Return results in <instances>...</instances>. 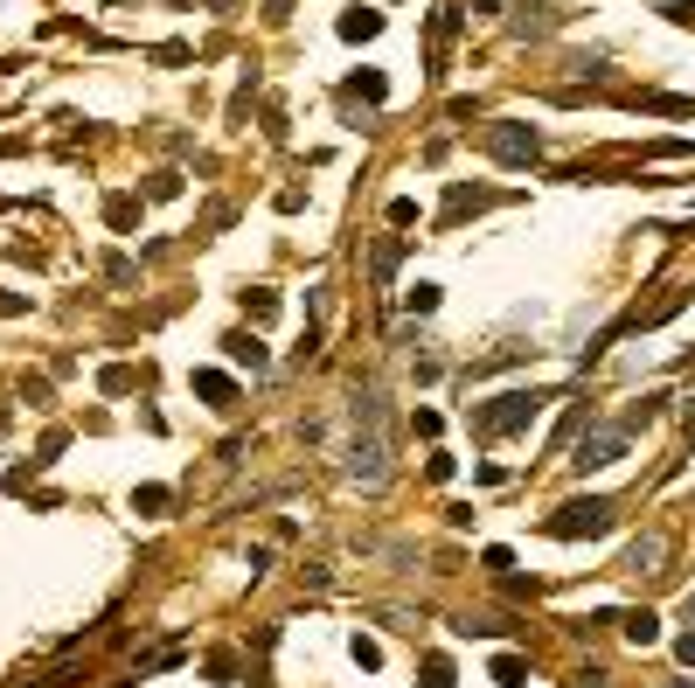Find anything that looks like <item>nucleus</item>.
Masks as SVG:
<instances>
[{"instance_id": "nucleus-13", "label": "nucleus", "mask_w": 695, "mask_h": 688, "mask_svg": "<svg viewBox=\"0 0 695 688\" xmlns=\"http://www.w3.org/2000/svg\"><path fill=\"white\" fill-rule=\"evenodd\" d=\"M223 348H230V355H237V362H251V369H265V348H258V341H251V334H230V341H223Z\"/></svg>"}, {"instance_id": "nucleus-15", "label": "nucleus", "mask_w": 695, "mask_h": 688, "mask_svg": "<svg viewBox=\"0 0 695 688\" xmlns=\"http://www.w3.org/2000/svg\"><path fill=\"white\" fill-rule=\"evenodd\" d=\"M167 501H174V494H167V487H139V494H133V508H146V515H160V508H167Z\"/></svg>"}, {"instance_id": "nucleus-9", "label": "nucleus", "mask_w": 695, "mask_h": 688, "mask_svg": "<svg viewBox=\"0 0 695 688\" xmlns=\"http://www.w3.org/2000/svg\"><path fill=\"white\" fill-rule=\"evenodd\" d=\"M341 35H348V42H369V35H383V14H376V7H348V14H341Z\"/></svg>"}, {"instance_id": "nucleus-8", "label": "nucleus", "mask_w": 695, "mask_h": 688, "mask_svg": "<svg viewBox=\"0 0 695 688\" xmlns=\"http://www.w3.org/2000/svg\"><path fill=\"white\" fill-rule=\"evenodd\" d=\"M515 28H522V35H550L556 7H550V0H522V7H515Z\"/></svg>"}, {"instance_id": "nucleus-7", "label": "nucleus", "mask_w": 695, "mask_h": 688, "mask_svg": "<svg viewBox=\"0 0 695 688\" xmlns=\"http://www.w3.org/2000/svg\"><path fill=\"white\" fill-rule=\"evenodd\" d=\"M195 397H209L216 411H230V404H237V383H230L223 369H195Z\"/></svg>"}, {"instance_id": "nucleus-3", "label": "nucleus", "mask_w": 695, "mask_h": 688, "mask_svg": "<svg viewBox=\"0 0 695 688\" xmlns=\"http://www.w3.org/2000/svg\"><path fill=\"white\" fill-rule=\"evenodd\" d=\"M543 404H550L543 390H501L494 404L473 411V431H480V438H515V431H529V424L543 417Z\"/></svg>"}, {"instance_id": "nucleus-2", "label": "nucleus", "mask_w": 695, "mask_h": 688, "mask_svg": "<svg viewBox=\"0 0 695 688\" xmlns=\"http://www.w3.org/2000/svg\"><path fill=\"white\" fill-rule=\"evenodd\" d=\"M619 522V501H605V494H584V501H563L550 522H543V536L556 543H591V536H605Z\"/></svg>"}, {"instance_id": "nucleus-18", "label": "nucleus", "mask_w": 695, "mask_h": 688, "mask_svg": "<svg viewBox=\"0 0 695 688\" xmlns=\"http://www.w3.org/2000/svg\"><path fill=\"white\" fill-rule=\"evenodd\" d=\"M397 258H404L397 244H383V251H376V278H383V285H390V272H397Z\"/></svg>"}, {"instance_id": "nucleus-1", "label": "nucleus", "mask_w": 695, "mask_h": 688, "mask_svg": "<svg viewBox=\"0 0 695 688\" xmlns=\"http://www.w3.org/2000/svg\"><path fill=\"white\" fill-rule=\"evenodd\" d=\"M348 473H355L362 487H376V480L390 473V445H383V397H376V390H362V397H355V452H348Z\"/></svg>"}, {"instance_id": "nucleus-10", "label": "nucleus", "mask_w": 695, "mask_h": 688, "mask_svg": "<svg viewBox=\"0 0 695 688\" xmlns=\"http://www.w3.org/2000/svg\"><path fill=\"white\" fill-rule=\"evenodd\" d=\"M619 633H626L633 647H654V640H661V619H654V612H626V619H619Z\"/></svg>"}, {"instance_id": "nucleus-12", "label": "nucleus", "mask_w": 695, "mask_h": 688, "mask_svg": "<svg viewBox=\"0 0 695 688\" xmlns=\"http://www.w3.org/2000/svg\"><path fill=\"white\" fill-rule=\"evenodd\" d=\"M494 682H501V688H522V682H529V661H522V654H501V661H494Z\"/></svg>"}, {"instance_id": "nucleus-21", "label": "nucleus", "mask_w": 695, "mask_h": 688, "mask_svg": "<svg viewBox=\"0 0 695 688\" xmlns=\"http://www.w3.org/2000/svg\"><path fill=\"white\" fill-rule=\"evenodd\" d=\"M682 612H689V626H695V591H689V605H682Z\"/></svg>"}, {"instance_id": "nucleus-14", "label": "nucleus", "mask_w": 695, "mask_h": 688, "mask_svg": "<svg viewBox=\"0 0 695 688\" xmlns=\"http://www.w3.org/2000/svg\"><path fill=\"white\" fill-rule=\"evenodd\" d=\"M424 688H452V661H445V654L424 661Z\"/></svg>"}, {"instance_id": "nucleus-4", "label": "nucleus", "mask_w": 695, "mask_h": 688, "mask_svg": "<svg viewBox=\"0 0 695 688\" xmlns=\"http://www.w3.org/2000/svg\"><path fill=\"white\" fill-rule=\"evenodd\" d=\"M626 445H633V431H626V424H584V438L570 445V466H577V473L619 466V459H626Z\"/></svg>"}, {"instance_id": "nucleus-16", "label": "nucleus", "mask_w": 695, "mask_h": 688, "mask_svg": "<svg viewBox=\"0 0 695 688\" xmlns=\"http://www.w3.org/2000/svg\"><path fill=\"white\" fill-rule=\"evenodd\" d=\"M487 202H494V195H466V188H459V195L445 202V216H466V209H487Z\"/></svg>"}, {"instance_id": "nucleus-19", "label": "nucleus", "mask_w": 695, "mask_h": 688, "mask_svg": "<svg viewBox=\"0 0 695 688\" xmlns=\"http://www.w3.org/2000/svg\"><path fill=\"white\" fill-rule=\"evenodd\" d=\"M438 306V285H411V313H431Z\"/></svg>"}, {"instance_id": "nucleus-6", "label": "nucleus", "mask_w": 695, "mask_h": 688, "mask_svg": "<svg viewBox=\"0 0 695 688\" xmlns=\"http://www.w3.org/2000/svg\"><path fill=\"white\" fill-rule=\"evenodd\" d=\"M661 563H668V536H661V529L633 536L626 556H619V570H626V577H661Z\"/></svg>"}, {"instance_id": "nucleus-11", "label": "nucleus", "mask_w": 695, "mask_h": 688, "mask_svg": "<svg viewBox=\"0 0 695 688\" xmlns=\"http://www.w3.org/2000/svg\"><path fill=\"white\" fill-rule=\"evenodd\" d=\"M348 98H369V105H383V98H390L383 70H355V77H348Z\"/></svg>"}, {"instance_id": "nucleus-5", "label": "nucleus", "mask_w": 695, "mask_h": 688, "mask_svg": "<svg viewBox=\"0 0 695 688\" xmlns=\"http://www.w3.org/2000/svg\"><path fill=\"white\" fill-rule=\"evenodd\" d=\"M487 153H494L501 167H536V160H543V133L501 119V126H487Z\"/></svg>"}, {"instance_id": "nucleus-20", "label": "nucleus", "mask_w": 695, "mask_h": 688, "mask_svg": "<svg viewBox=\"0 0 695 688\" xmlns=\"http://www.w3.org/2000/svg\"><path fill=\"white\" fill-rule=\"evenodd\" d=\"M675 661H682V668H695V626L682 633V640H675Z\"/></svg>"}, {"instance_id": "nucleus-17", "label": "nucleus", "mask_w": 695, "mask_h": 688, "mask_svg": "<svg viewBox=\"0 0 695 688\" xmlns=\"http://www.w3.org/2000/svg\"><path fill=\"white\" fill-rule=\"evenodd\" d=\"M348 654H355L362 668H383V647H376V640H362V633H355V647H348Z\"/></svg>"}]
</instances>
